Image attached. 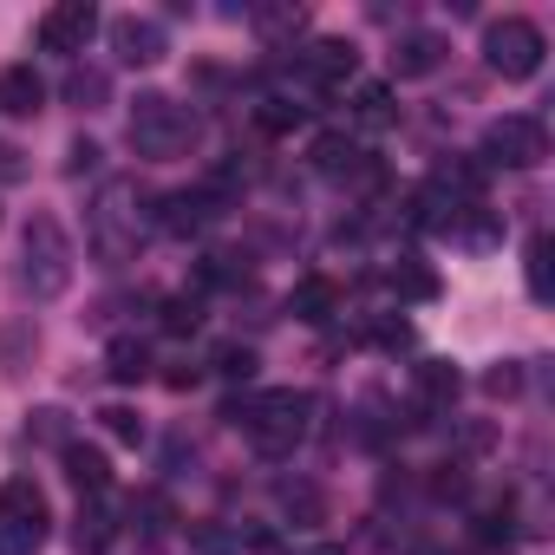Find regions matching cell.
<instances>
[{"instance_id": "16", "label": "cell", "mask_w": 555, "mask_h": 555, "mask_svg": "<svg viewBox=\"0 0 555 555\" xmlns=\"http://www.w3.org/2000/svg\"><path fill=\"white\" fill-rule=\"evenodd\" d=\"M353 125H360V131H392V125H399V92H392L386 79H366V86L353 92Z\"/></svg>"}, {"instance_id": "1", "label": "cell", "mask_w": 555, "mask_h": 555, "mask_svg": "<svg viewBox=\"0 0 555 555\" xmlns=\"http://www.w3.org/2000/svg\"><path fill=\"white\" fill-rule=\"evenodd\" d=\"M151 229H157V216H151V203H144V190H138L131 177H112V183L92 196L86 242H92V255H99L105 268L138 261V248H144V235H151Z\"/></svg>"}, {"instance_id": "34", "label": "cell", "mask_w": 555, "mask_h": 555, "mask_svg": "<svg viewBox=\"0 0 555 555\" xmlns=\"http://www.w3.org/2000/svg\"><path fill=\"white\" fill-rule=\"evenodd\" d=\"M308 555H347V548H334V542H327V548H308Z\"/></svg>"}, {"instance_id": "29", "label": "cell", "mask_w": 555, "mask_h": 555, "mask_svg": "<svg viewBox=\"0 0 555 555\" xmlns=\"http://www.w3.org/2000/svg\"><path fill=\"white\" fill-rule=\"evenodd\" d=\"M99 418H105V431H112L118 444H138V438H144V418H138L131 405H105Z\"/></svg>"}, {"instance_id": "15", "label": "cell", "mask_w": 555, "mask_h": 555, "mask_svg": "<svg viewBox=\"0 0 555 555\" xmlns=\"http://www.w3.org/2000/svg\"><path fill=\"white\" fill-rule=\"evenodd\" d=\"M334 308H340V282H334V274H308V282H295V295H288V314L308 321V327L334 321Z\"/></svg>"}, {"instance_id": "9", "label": "cell", "mask_w": 555, "mask_h": 555, "mask_svg": "<svg viewBox=\"0 0 555 555\" xmlns=\"http://www.w3.org/2000/svg\"><path fill=\"white\" fill-rule=\"evenodd\" d=\"M112 53H118L125 66H157V60L170 53V34H164L157 14H118V21H112Z\"/></svg>"}, {"instance_id": "25", "label": "cell", "mask_w": 555, "mask_h": 555, "mask_svg": "<svg viewBox=\"0 0 555 555\" xmlns=\"http://www.w3.org/2000/svg\"><path fill=\"white\" fill-rule=\"evenodd\" d=\"M548 261H555V242H548V235H535V242H529V295H535V301H548V295H555Z\"/></svg>"}, {"instance_id": "5", "label": "cell", "mask_w": 555, "mask_h": 555, "mask_svg": "<svg viewBox=\"0 0 555 555\" xmlns=\"http://www.w3.org/2000/svg\"><path fill=\"white\" fill-rule=\"evenodd\" d=\"M53 529V509H47V490L34 477H8L0 483V555H34Z\"/></svg>"}, {"instance_id": "10", "label": "cell", "mask_w": 555, "mask_h": 555, "mask_svg": "<svg viewBox=\"0 0 555 555\" xmlns=\"http://www.w3.org/2000/svg\"><path fill=\"white\" fill-rule=\"evenodd\" d=\"M373 151L353 138V131H321L314 138V170L321 177H334V183H353V177H373V164H366Z\"/></svg>"}, {"instance_id": "17", "label": "cell", "mask_w": 555, "mask_h": 555, "mask_svg": "<svg viewBox=\"0 0 555 555\" xmlns=\"http://www.w3.org/2000/svg\"><path fill=\"white\" fill-rule=\"evenodd\" d=\"M60 457H66V477L79 483V496H105L112 490V464H105V451H92V444H60Z\"/></svg>"}, {"instance_id": "11", "label": "cell", "mask_w": 555, "mask_h": 555, "mask_svg": "<svg viewBox=\"0 0 555 555\" xmlns=\"http://www.w3.org/2000/svg\"><path fill=\"white\" fill-rule=\"evenodd\" d=\"M444 34H431V27H412V34H399L392 40V79H431L438 66H444Z\"/></svg>"}, {"instance_id": "3", "label": "cell", "mask_w": 555, "mask_h": 555, "mask_svg": "<svg viewBox=\"0 0 555 555\" xmlns=\"http://www.w3.org/2000/svg\"><path fill=\"white\" fill-rule=\"evenodd\" d=\"M73 268H79V255H73L66 222L60 216H34L27 235H21V288L34 301H60L73 288Z\"/></svg>"}, {"instance_id": "8", "label": "cell", "mask_w": 555, "mask_h": 555, "mask_svg": "<svg viewBox=\"0 0 555 555\" xmlns=\"http://www.w3.org/2000/svg\"><path fill=\"white\" fill-rule=\"evenodd\" d=\"M92 34H99V8H92V0H60V8H47V14H40V27H34L40 53H60V60L86 53V40H92Z\"/></svg>"}, {"instance_id": "7", "label": "cell", "mask_w": 555, "mask_h": 555, "mask_svg": "<svg viewBox=\"0 0 555 555\" xmlns=\"http://www.w3.org/2000/svg\"><path fill=\"white\" fill-rule=\"evenodd\" d=\"M542 157H548V125L529 118V112H503L483 131V164L490 170H535Z\"/></svg>"}, {"instance_id": "24", "label": "cell", "mask_w": 555, "mask_h": 555, "mask_svg": "<svg viewBox=\"0 0 555 555\" xmlns=\"http://www.w3.org/2000/svg\"><path fill=\"white\" fill-rule=\"evenodd\" d=\"M457 235H464L470 248H496V242H503V222H496V209L470 203V209H464V222H457Z\"/></svg>"}, {"instance_id": "23", "label": "cell", "mask_w": 555, "mask_h": 555, "mask_svg": "<svg viewBox=\"0 0 555 555\" xmlns=\"http://www.w3.org/2000/svg\"><path fill=\"white\" fill-rule=\"evenodd\" d=\"M392 295H399V301H431V295H438V274L418 268V261H399V268H392Z\"/></svg>"}, {"instance_id": "2", "label": "cell", "mask_w": 555, "mask_h": 555, "mask_svg": "<svg viewBox=\"0 0 555 555\" xmlns=\"http://www.w3.org/2000/svg\"><path fill=\"white\" fill-rule=\"evenodd\" d=\"M308 412H314V399L295 392V386L261 392V399H248V405H229V418L248 431V444H255L261 457H288V451L308 438Z\"/></svg>"}, {"instance_id": "13", "label": "cell", "mask_w": 555, "mask_h": 555, "mask_svg": "<svg viewBox=\"0 0 555 555\" xmlns=\"http://www.w3.org/2000/svg\"><path fill=\"white\" fill-rule=\"evenodd\" d=\"M216 216H222V203H216L209 190H177V196H164V216H157V222H164L170 235H196V229H209Z\"/></svg>"}, {"instance_id": "4", "label": "cell", "mask_w": 555, "mask_h": 555, "mask_svg": "<svg viewBox=\"0 0 555 555\" xmlns=\"http://www.w3.org/2000/svg\"><path fill=\"white\" fill-rule=\"evenodd\" d=\"M196 112L190 105H177V99H164V92H144L138 105H131V151L138 157H151V164H170V157H190V144H196Z\"/></svg>"}, {"instance_id": "6", "label": "cell", "mask_w": 555, "mask_h": 555, "mask_svg": "<svg viewBox=\"0 0 555 555\" xmlns=\"http://www.w3.org/2000/svg\"><path fill=\"white\" fill-rule=\"evenodd\" d=\"M542 53H548L542 27L522 21V14H503V21L483 27V60H490V73H503V79H535V73H542Z\"/></svg>"}, {"instance_id": "21", "label": "cell", "mask_w": 555, "mask_h": 555, "mask_svg": "<svg viewBox=\"0 0 555 555\" xmlns=\"http://www.w3.org/2000/svg\"><path fill=\"white\" fill-rule=\"evenodd\" d=\"M60 92H66V105H79V112H99V105L112 99V79H105L99 66H73Z\"/></svg>"}, {"instance_id": "30", "label": "cell", "mask_w": 555, "mask_h": 555, "mask_svg": "<svg viewBox=\"0 0 555 555\" xmlns=\"http://www.w3.org/2000/svg\"><path fill=\"white\" fill-rule=\"evenodd\" d=\"M282 509L301 516V522H321V490H308V483H282Z\"/></svg>"}, {"instance_id": "31", "label": "cell", "mask_w": 555, "mask_h": 555, "mask_svg": "<svg viewBox=\"0 0 555 555\" xmlns=\"http://www.w3.org/2000/svg\"><path fill=\"white\" fill-rule=\"evenodd\" d=\"M483 392H490V399H516V392H522V373H516V360H503V366L483 379Z\"/></svg>"}, {"instance_id": "33", "label": "cell", "mask_w": 555, "mask_h": 555, "mask_svg": "<svg viewBox=\"0 0 555 555\" xmlns=\"http://www.w3.org/2000/svg\"><path fill=\"white\" fill-rule=\"evenodd\" d=\"M27 431H34V438H60V412H53V405H47V412H34V425H27Z\"/></svg>"}, {"instance_id": "22", "label": "cell", "mask_w": 555, "mask_h": 555, "mask_svg": "<svg viewBox=\"0 0 555 555\" xmlns=\"http://www.w3.org/2000/svg\"><path fill=\"white\" fill-rule=\"evenodd\" d=\"M308 112H314V105H301V99H288V92H268L255 118H261V131H274V138H282V131L308 125Z\"/></svg>"}, {"instance_id": "14", "label": "cell", "mask_w": 555, "mask_h": 555, "mask_svg": "<svg viewBox=\"0 0 555 555\" xmlns=\"http://www.w3.org/2000/svg\"><path fill=\"white\" fill-rule=\"evenodd\" d=\"M47 105V79L34 66H0V112L8 118H34Z\"/></svg>"}, {"instance_id": "27", "label": "cell", "mask_w": 555, "mask_h": 555, "mask_svg": "<svg viewBox=\"0 0 555 555\" xmlns=\"http://www.w3.org/2000/svg\"><path fill=\"white\" fill-rule=\"evenodd\" d=\"M248 21H255L268 40H282V34H301V27H308V14H301V8H255Z\"/></svg>"}, {"instance_id": "20", "label": "cell", "mask_w": 555, "mask_h": 555, "mask_svg": "<svg viewBox=\"0 0 555 555\" xmlns=\"http://www.w3.org/2000/svg\"><path fill=\"white\" fill-rule=\"evenodd\" d=\"M112 535H118V522H112V509L92 496V503L79 509V522H73V542H79V555H105V548H112Z\"/></svg>"}, {"instance_id": "32", "label": "cell", "mask_w": 555, "mask_h": 555, "mask_svg": "<svg viewBox=\"0 0 555 555\" xmlns=\"http://www.w3.org/2000/svg\"><path fill=\"white\" fill-rule=\"evenodd\" d=\"M66 170H73V177H79V170H99V144H86V138H79V144L66 151Z\"/></svg>"}, {"instance_id": "19", "label": "cell", "mask_w": 555, "mask_h": 555, "mask_svg": "<svg viewBox=\"0 0 555 555\" xmlns=\"http://www.w3.org/2000/svg\"><path fill=\"white\" fill-rule=\"evenodd\" d=\"M105 373H112L118 386H138V379L151 373V347H144V340H131V334H118V340L105 347Z\"/></svg>"}, {"instance_id": "26", "label": "cell", "mask_w": 555, "mask_h": 555, "mask_svg": "<svg viewBox=\"0 0 555 555\" xmlns=\"http://www.w3.org/2000/svg\"><path fill=\"white\" fill-rule=\"evenodd\" d=\"M164 327L170 334H196L203 327V295H170L164 301Z\"/></svg>"}, {"instance_id": "12", "label": "cell", "mask_w": 555, "mask_h": 555, "mask_svg": "<svg viewBox=\"0 0 555 555\" xmlns=\"http://www.w3.org/2000/svg\"><path fill=\"white\" fill-rule=\"evenodd\" d=\"M353 66H360V47L353 40H314L308 53H301V73H308V86H340V79H353Z\"/></svg>"}, {"instance_id": "18", "label": "cell", "mask_w": 555, "mask_h": 555, "mask_svg": "<svg viewBox=\"0 0 555 555\" xmlns=\"http://www.w3.org/2000/svg\"><path fill=\"white\" fill-rule=\"evenodd\" d=\"M457 386H464V379H457V366H451V360H425V366L412 373V392H418V405H425V412H444V405L457 399Z\"/></svg>"}, {"instance_id": "28", "label": "cell", "mask_w": 555, "mask_h": 555, "mask_svg": "<svg viewBox=\"0 0 555 555\" xmlns=\"http://www.w3.org/2000/svg\"><path fill=\"white\" fill-rule=\"evenodd\" d=\"M222 379H255V347H242V340H229V347H216V360H209Z\"/></svg>"}]
</instances>
